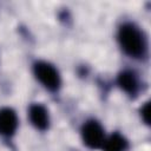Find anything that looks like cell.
I'll return each mask as SVG.
<instances>
[{"label": "cell", "mask_w": 151, "mask_h": 151, "mask_svg": "<svg viewBox=\"0 0 151 151\" xmlns=\"http://www.w3.org/2000/svg\"><path fill=\"white\" fill-rule=\"evenodd\" d=\"M118 40L124 50V52L131 57H140L145 51V40L140 33V31L131 25L125 24L119 28Z\"/></svg>", "instance_id": "6da1fadb"}, {"label": "cell", "mask_w": 151, "mask_h": 151, "mask_svg": "<svg viewBox=\"0 0 151 151\" xmlns=\"http://www.w3.org/2000/svg\"><path fill=\"white\" fill-rule=\"evenodd\" d=\"M34 74L37 79L48 90H57L60 85V77L58 71L48 63H37L34 65Z\"/></svg>", "instance_id": "7a4b0ae2"}, {"label": "cell", "mask_w": 151, "mask_h": 151, "mask_svg": "<svg viewBox=\"0 0 151 151\" xmlns=\"http://www.w3.org/2000/svg\"><path fill=\"white\" fill-rule=\"evenodd\" d=\"M83 140L84 143L92 149H97L103 145L105 138H104V131L99 123L94 120L87 122L81 130Z\"/></svg>", "instance_id": "3957f363"}, {"label": "cell", "mask_w": 151, "mask_h": 151, "mask_svg": "<svg viewBox=\"0 0 151 151\" xmlns=\"http://www.w3.org/2000/svg\"><path fill=\"white\" fill-rule=\"evenodd\" d=\"M18 126V118L12 109L5 107L0 110V133L4 136H11L14 133Z\"/></svg>", "instance_id": "277c9868"}, {"label": "cell", "mask_w": 151, "mask_h": 151, "mask_svg": "<svg viewBox=\"0 0 151 151\" xmlns=\"http://www.w3.org/2000/svg\"><path fill=\"white\" fill-rule=\"evenodd\" d=\"M29 119L32 122V124L39 129V130H44L48 126V113L46 111V109L42 105L39 104H34L29 107Z\"/></svg>", "instance_id": "5b68a950"}, {"label": "cell", "mask_w": 151, "mask_h": 151, "mask_svg": "<svg viewBox=\"0 0 151 151\" xmlns=\"http://www.w3.org/2000/svg\"><path fill=\"white\" fill-rule=\"evenodd\" d=\"M118 85L122 87L127 93H136L138 88V80L137 77L130 72V71H124L118 76Z\"/></svg>", "instance_id": "8992f818"}, {"label": "cell", "mask_w": 151, "mask_h": 151, "mask_svg": "<svg viewBox=\"0 0 151 151\" xmlns=\"http://www.w3.org/2000/svg\"><path fill=\"white\" fill-rule=\"evenodd\" d=\"M126 146H127V143L125 138L118 133L112 134L103 143L104 151H125Z\"/></svg>", "instance_id": "52a82bcc"}, {"label": "cell", "mask_w": 151, "mask_h": 151, "mask_svg": "<svg viewBox=\"0 0 151 151\" xmlns=\"http://www.w3.org/2000/svg\"><path fill=\"white\" fill-rule=\"evenodd\" d=\"M149 112H150V104L149 103H146L143 107H142V110H140V113H142V118L144 119V122L145 123H149Z\"/></svg>", "instance_id": "ba28073f"}]
</instances>
